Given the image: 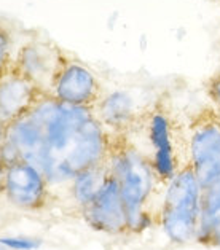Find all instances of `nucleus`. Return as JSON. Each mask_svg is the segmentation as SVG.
<instances>
[{
    "instance_id": "nucleus-9",
    "label": "nucleus",
    "mask_w": 220,
    "mask_h": 250,
    "mask_svg": "<svg viewBox=\"0 0 220 250\" xmlns=\"http://www.w3.org/2000/svg\"><path fill=\"white\" fill-rule=\"evenodd\" d=\"M83 213L87 222L97 231L109 234H121L130 231L126 206L121 198L118 180L112 172L97 196L83 209Z\"/></svg>"
},
{
    "instance_id": "nucleus-10",
    "label": "nucleus",
    "mask_w": 220,
    "mask_h": 250,
    "mask_svg": "<svg viewBox=\"0 0 220 250\" xmlns=\"http://www.w3.org/2000/svg\"><path fill=\"white\" fill-rule=\"evenodd\" d=\"M45 94L26 78L20 70L10 64L0 77V121L5 127L15 123L35 107Z\"/></svg>"
},
{
    "instance_id": "nucleus-11",
    "label": "nucleus",
    "mask_w": 220,
    "mask_h": 250,
    "mask_svg": "<svg viewBox=\"0 0 220 250\" xmlns=\"http://www.w3.org/2000/svg\"><path fill=\"white\" fill-rule=\"evenodd\" d=\"M145 107L139 105L130 91L117 89L102 96L93 107L97 121L109 134H126L136 123Z\"/></svg>"
},
{
    "instance_id": "nucleus-1",
    "label": "nucleus",
    "mask_w": 220,
    "mask_h": 250,
    "mask_svg": "<svg viewBox=\"0 0 220 250\" xmlns=\"http://www.w3.org/2000/svg\"><path fill=\"white\" fill-rule=\"evenodd\" d=\"M123 136L142 153L160 184L166 185L188 163L187 125L177 118L166 97L145 105L136 123Z\"/></svg>"
},
{
    "instance_id": "nucleus-7",
    "label": "nucleus",
    "mask_w": 220,
    "mask_h": 250,
    "mask_svg": "<svg viewBox=\"0 0 220 250\" xmlns=\"http://www.w3.org/2000/svg\"><path fill=\"white\" fill-rule=\"evenodd\" d=\"M104 94V88L94 72L82 61L67 56L54 82L51 97L69 105L93 108Z\"/></svg>"
},
{
    "instance_id": "nucleus-17",
    "label": "nucleus",
    "mask_w": 220,
    "mask_h": 250,
    "mask_svg": "<svg viewBox=\"0 0 220 250\" xmlns=\"http://www.w3.org/2000/svg\"><path fill=\"white\" fill-rule=\"evenodd\" d=\"M5 131H7V127H5V126L2 125V121H0V145H2V142H3V137H5Z\"/></svg>"
},
{
    "instance_id": "nucleus-8",
    "label": "nucleus",
    "mask_w": 220,
    "mask_h": 250,
    "mask_svg": "<svg viewBox=\"0 0 220 250\" xmlns=\"http://www.w3.org/2000/svg\"><path fill=\"white\" fill-rule=\"evenodd\" d=\"M10 203L20 209H37L46 196L48 179L45 172L26 161L7 164L2 175Z\"/></svg>"
},
{
    "instance_id": "nucleus-12",
    "label": "nucleus",
    "mask_w": 220,
    "mask_h": 250,
    "mask_svg": "<svg viewBox=\"0 0 220 250\" xmlns=\"http://www.w3.org/2000/svg\"><path fill=\"white\" fill-rule=\"evenodd\" d=\"M197 242L220 249V180L203 190Z\"/></svg>"
},
{
    "instance_id": "nucleus-14",
    "label": "nucleus",
    "mask_w": 220,
    "mask_h": 250,
    "mask_svg": "<svg viewBox=\"0 0 220 250\" xmlns=\"http://www.w3.org/2000/svg\"><path fill=\"white\" fill-rule=\"evenodd\" d=\"M13 56H11V35L8 29L0 24V77L8 69Z\"/></svg>"
},
{
    "instance_id": "nucleus-13",
    "label": "nucleus",
    "mask_w": 220,
    "mask_h": 250,
    "mask_svg": "<svg viewBox=\"0 0 220 250\" xmlns=\"http://www.w3.org/2000/svg\"><path fill=\"white\" fill-rule=\"evenodd\" d=\"M109 175H110V167L106 161L83 170V172L73 177L72 180L73 196H75L77 203L82 206V209H85L97 196V193L102 190L104 184L107 182Z\"/></svg>"
},
{
    "instance_id": "nucleus-6",
    "label": "nucleus",
    "mask_w": 220,
    "mask_h": 250,
    "mask_svg": "<svg viewBox=\"0 0 220 250\" xmlns=\"http://www.w3.org/2000/svg\"><path fill=\"white\" fill-rule=\"evenodd\" d=\"M67 54L46 40H30L13 56V65L29 78L45 96H51L54 82L64 65Z\"/></svg>"
},
{
    "instance_id": "nucleus-18",
    "label": "nucleus",
    "mask_w": 220,
    "mask_h": 250,
    "mask_svg": "<svg viewBox=\"0 0 220 250\" xmlns=\"http://www.w3.org/2000/svg\"><path fill=\"white\" fill-rule=\"evenodd\" d=\"M3 170H5V161L2 158V153H0V177L3 175Z\"/></svg>"
},
{
    "instance_id": "nucleus-16",
    "label": "nucleus",
    "mask_w": 220,
    "mask_h": 250,
    "mask_svg": "<svg viewBox=\"0 0 220 250\" xmlns=\"http://www.w3.org/2000/svg\"><path fill=\"white\" fill-rule=\"evenodd\" d=\"M206 93L207 97L211 99L212 105L217 107L220 110V77L212 75L206 83Z\"/></svg>"
},
{
    "instance_id": "nucleus-5",
    "label": "nucleus",
    "mask_w": 220,
    "mask_h": 250,
    "mask_svg": "<svg viewBox=\"0 0 220 250\" xmlns=\"http://www.w3.org/2000/svg\"><path fill=\"white\" fill-rule=\"evenodd\" d=\"M45 150V127L39 110L34 107L24 117L18 118L5 131L0 153L5 166L15 161H26L42 169Z\"/></svg>"
},
{
    "instance_id": "nucleus-19",
    "label": "nucleus",
    "mask_w": 220,
    "mask_h": 250,
    "mask_svg": "<svg viewBox=\"0 0 220 250\" xmlns=\"http://www.w3.org/2000/svg\"><path fill=\"white\" fill-rule=\"evenodd\" d=\"M214 75H217V77H220V64H219V69H217V72Z\"/></svg>"
},
{
    "instance_id": "nucleus-3",
    "label": "nucleus",
    "mask_w": 220,
    "mask_h": 250,
    "mask_svg": "<svg viewBox=\"0 0 220 250\" xmlns=\"http://www.w3.org/2000/svg\"><path fill=\"white\" fill-rule=\"evenodd\" d=\"M201 196L203 188L192 164L187 163L168 184L160 210L161 227L174 244L197 242Z\"/></svg>"
},
{
    "instance_id": "nucleus-15",
    "label": "nucleus",
    "mask_w": 220,
    "mask_h": 250,
    "mask_svg": "<svg viewBox=\"0 0 220 250\" xmlns=\"http://www.w3.org/2000/svg\"><path fill=\"white\" fill-rule=\"evenodd\" d=\"M0 244L13 250H34L40 247V241L29 239V237H2Z\"/></svg>"
},
{
    "instance_id": "nucleus-2",
    "label": "nucleus",
    "mask_w": 220,
    "mask_h": 250,
    "mask_svg": "<svg viewBox=\"0 0 220 250\" xmlns=\"http://www.w3.org/2000/svg\"><path fill=\"white\" fill-rule=\"evenodd\" d=\"M107 164L110 172L118 180L121 198L125 201L130 231L140 233L149 228L150 217L145 207L155 191L156 179L154 167L147 158L134 147L123 134H109Z\"/></svg>"
},
{
    "instance_id": "nucleus-4",
    "label": "nucleus",
    "mask_w": 220,
    "mask_h": 250,
    "mask_svg": "<svg viewBox=\"0 0 220 250\" xmlns=\"http://www.w3.org/2000/svg\"><path fill=\"white\" fill-rule=\"evenodd\" d=\"M188 163L201 188L220 180V110L214 105L201 107L187 123Z\"/></svg>"
}]
</instances>
